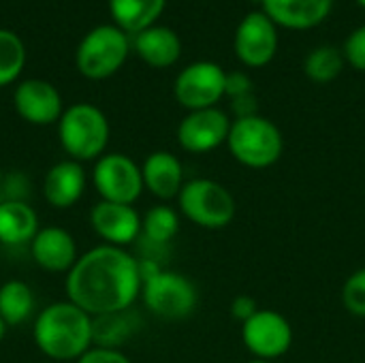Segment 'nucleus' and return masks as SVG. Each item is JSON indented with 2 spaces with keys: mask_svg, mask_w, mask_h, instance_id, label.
<instances>
[{
  "mask_svg": "<svg viewBox=\"0 0 365 363\" xmlns=\"http://www.w3.org/2000/svg\"><path fill=\"white\" fill-rule=\"evenodd\" d=\"M66 300L92 319L124 312L141 297L139 259L126 248L98 244L79 255L66 274Z\"/></svg>",
  "mask_w": 365,
  "mask_h": 363,
  "instance_id": "nucleus-1",
  "label": "nucleus"
},
{
  "mask_svg": "<svg viewBox=\"0 0 365 363\" xmlns=\"http://www.w3.org/2000/svg\"><path fill=\"white\" fill-rule=\"evenodd\" d=\"M92 317L71 300L53 302L36 312L32 323V340L47 362H77L94 347Z\"/></svg>",
  "mask_w": 365,
  "mask_h": 363,
  "instance_id": "nucleus-2",
  "label": "nucleus"
},
{
  "mask_svg": "<svg viewBox=\"0 0 365 363\" xmlns=\"http://www.w3.org/2000/svg\"><path fill=\"white\" fill-rule=\"evenodd\" d=\"M109 120L92 103H75L58 120V139L68 158L77 163H96L109 143Z\"/></svg>",
  "mask_w": 365,
  "mask_h": 363,
  "instance_id": "nucleus-3",
  "label": "nucleus"
},
{
  "mask_svg": "<svg viewBox=\"0 0 365 363\" xmlns=\"http://www.w3.org/2000/svg\"><path fill=\"white\" fill-rule=\"evenodd\" d=\"M227 145L240 165L248 169H267L280 160L284 137L272 120L257 113L233 120Z\"/></svg>",
  "mask_w": 365,
  "mask_h": 363,
  "instance_id": "nucleus-4",
  "label": "nucleus"
},
{
  "mask_svg": "<svg viewBox=\"0 0 365 363\" xmlns=\"http://www.w3.org/2000/svg\"><path fill=\"white\" fill-rule=\"evenodd\" d=\"M178 208L192 225L207 231H220L235 218L233 195L220 182L210 178L188 180L178 195Z\"/></svg>",
  "mask_w": 365,
  "mask_h": 363,
  "instance_id": "nucleus-5",
  "label": "nucleus"
},
{
  "mask_svg": "<svg viewBox=\"0 0 365 363\" xmlns=\"http://www.w3.org/2000/svg\"><path fill=\"white\" fill-rule=\"evenodd\" d=\"M130 43L122 28L118 26H96L79 43L75 62L83 77L88 79H107L120 71L126 62Z\"/></svg>",
  "mask_w": 365,
  "mask_h": 363,
  "instance_id": "nucleus-6",
  "label": "nucleus"
},
{
  "mask_svg": "<svg viewBox=\"0 0 365 363\" xmlns=\"http://www.w3.org/2000/svg\"><path fill=\"white\" fill-rule=\"evenodd\" d=\"M141 300L154 317L165 321H182L197 310L199 293L188 276L165 267L143 280Z\"/></svg>",
  "mask_w": 365,
  "mask_h": 363,
  "instance_id": "nucleus-7",
  "label": "nucleus"
},
{
  "mask_svg": "<svg viewBox=\"0 0 365 363\" xmlns=\"http://www.w3.org/2000/svg\"><path fill=\"white\" fill-rule=\"evenodd\" d=\"M90 178L101 201L135 205V201L145 190L141 165H137L130 156L122 152L103 154L94 163Z\"/></svg>",
  "mask_w": 365,
  "mask_h": 363,
  "instance_id": "nucleus-8",
  "label": "nucleus"
},
{
  "mask_svg": "<svg viewBox=\"0 0 365 363\" xmlns=\"http://www.w3.org/2000/svg\"><path fill=\"white\" fill-rule=\"evenodd\" d=\"M225 88H227V73L222 71V66L210 60H201L188 64L178 75L173 83V94L184 109L199 111V109L216 107L218 101L225 96Z\"/></svg>",
  "mask_w": 365,
  "mask_h": 363,
  "instance_id": "nucleus-9",
  "label": "nucleus"
},
{
  "mask_svg": "<svg viewBox=\"0 0 365 363\" xmlns=\"http://www.w3.org/2000/svg\"><path fill=\"white\" fill-rule=\"evenodd\" d=\"M242 340L255 359L274 362L289 353L293 344V327L280 312L259 310L252 319L242 323Z\"/></svg>",
  "mask_w": 365,
  "mask_h": 363,
  "instance_id": "nucleus-10",
  "label": "nucleus"
},
{
  "mask_svg": "<svg viewBox=\"0 0 365 363\" xmlns=\"http://www.w3.org/2000/svg\"><path fill=\"white\" fill-rule=\"evenodd\" d=\"M278 51V28L263 11L248 13L235 30V53L250 68H261Z\"/></svg>",
  "mask_w": 365,
  "mask_h": 363,
  "instance_id": "nucleus-11",
  "label": "nucleus"
},
{
  "mask_svg": "<svg viewBox=\"0 0 365 363\" xmlns=\"http://www.w3.org/2000/svg\"><path fill=\"white\" fill-rule=\"evenodd\" d=\"M231 124L229 116L218 107L188 111L178 126V143L190 154H207L227 143Z\"/></svg>",
  "mask_w": 365,
  "mask_h": 363,
  "instance_id": "nucleus-12",
  "label": "nucleus"
},
{
  "mask_svg": "<svg viewBox=\"0 0 365 363\" xmlns=\"http://www.w3.org/2000/svg\"><path fill=\"white\" fill-rule=\"evenodd\" d=\"M90 227L103 244L126 248L141 237V214L135 205L98 201L90 210Z\"/></svg>",
  "mask_w": 365,
  "mask_h": 363,
  "instance_id": "nucleus-13",
  "label": "nucleus"
},
{
  "mask_svg": "<svg viewBox=\"0 0 365 363\" xmlns=\"http://www.w3.org/2000/svg\"><path fill=\"white\" fill-rule=\"evenodd\" d=\"M13 105L21 120L34 126H49L58 124L64 113L62 96L45 79H26L15 88Z\"/></svg>",
  "mask_w": 365,
  "mask_h": 363,
  "instance_id": "nucleus-14",
  "label": "nucleus"
},
{
  "mask_svg": "<svg viewBox=\"0 0 365 363\" xmlns=\"http://www.w3.org/2000/svg\"><path fill=\"white\" fill-rule=\"evenodd\" d=\"M30 255L32 261L49 274H68L79 259L73 233L56 225L38 229L30 244Z\"/></svg>",
  "mask_w": 365,
  "mask_h": 363,
  "instance_id": "nucleus-15",
  "label": "nucleus"
},
{
  "mask_svg": "<svg viewBox=\"0 0 365 363\" xmlns=\"http://www.w3.org/2000/svg\"><path fill=\"white\" fill-rule=\"evenodd\" d=\"M88 186V173L73 158L58 160L43 178V197L53 210H68L79 203Z\"/></svg>",
  "mask_w": 365,
  "mask_h": 363,
  "instance_id": "nucleus-16",
  "label": "nucleus"
},
{
  "mask_svg": "<svg viewBox=\"0 0 365 363\" xmlns=\"http://www.w3.org/2000/svg\"><path fill=\"white\" fill-rule=\"evenodd\" d=\"M143 188L160 201L178 199L184 188V165L182 160L167 150H156L145 156L141 165Z\"/></svg>",
  "mask_w": 365,
  "mask_h": 363,
  "instance_id": "nucleus-17",
  "label": "nucleus"
},
{
  "mask_svg": "<svg viewBox=\"0 0 365 363\" xmlns=\"http://www.w3.org/2000/svg\"><path fill=\"white\" fill-rule=\"evenodd\" d=\"M261 4L276 26L308 30L331 13L334 0H261Z\"/></svg>",
  "mask_w": 365,
  "mask_h": 363,
  "instance_id": "nucleus-18",
  "label": "nucleus"
},
{
  "mask_svg": "<svg viewBox=\"0 0 365 363\" xmlns=\"http://www.w3.org/2000/svg\"><path fill=\"white\" fill-rule=\"evenodd\" d=\"M38 214L28 201L0 203V244L9 248L30 246L38 233Z\"/></svg>",
  "mask_w": 365,
  "mask_h": 363,
  "instance_id": "nucleus-19",
  "label": "nucleus"
},
{
  "mask_svg": "<svg viewBox=\"0 0 365 363\" xmlns=\"http://www.w3.org/2000/svg\"><path fill=\"white\" fill-rule=\"evenodd\" d=\"M133 45L139 58L154 68H167L175 64L182 53L180 36L167 26H150L137 32Z\"/></svg>",
  "mask_w": 365,
  "mask_h": 363,
  "instance_id": "nucleus-20",
  "label": "nucleus"
},
{
  "mask_svg": "<svg viewBox=\"0 0 365 363\" xmlns=\"http://www.w3.org/2000/svg\"><path fill=\"white\" fill-rule=\"evenodd\" d=\"M141 327V317L130 308L124 312L103 315L94 317L92 321V334H94V347H107V349H122Z\"/></svg>",
  "mask_w": 365,
  "mask_h": 363,
  "instance_id": "nucleus-21",
  "label": "nucleus"
},
{
  "mask_svg": "<svg viewBox=\"0 0 365 363\" xmlns=\"http://www.w3.org/2000/svg\"><path fill=\"white\" fill-rule=\"evenodd\" d=\"M36 308V297L26 280L13 278L0 285V319L6 327H17L30 321Z\"/></svg>",
  "mask_w": 365,
  "mask_h": 363,
  "instance_id": "nucleus-22",
  "label": "nucleus"
},
{
  "mask_svg": "<svg viewBox=\"0 0 365 363\" xmlns=\"http://www.w3.org/2000/svg\"><path fill=\"white\" fill-rule=\"evenodd\" d=\"M167 0H109V11L118 28L124 32H141L160 17Z\"/></svg>",
  "mask_w": 365,
  "mask_h": 363,
  "instance_id": "nucleus-23",
  "label": "nucleus"
},
{
  "mask_svg": "<svg viewBox=\"0 0 365 363\" xmlns=\"http://www.w3.org/2000/svg\"><path fill=\"white\" fill-rule=\"evenodd\" d=\"M180 233V214L167 203H158L150 208L141 216V242L154 246H169Z\"/></svg>",
  "mask_w": 365,
  "mask_h": 363,
  "instance_id": "nucleus-24",
  "label": "nucleus"
},
{
  "mask_svg": "<svg viewBox=\"0 0 365 363\" xmlns=\"http://www.w3.org/2000/svg\"><path fill=\"white\" fill-rule=\"evenodd\" d=\"M342 66H344V53H340L331 45H321L312 49L304 62V71L308 79H312L314 83L334 81L342 73Z\"/></svg>",
  "mask_w": 365,
  "mask_h": 363,
  "instance_id": "nucleus-25",
  "label": "nucleus"
},
{
  "mask_svg": "<svg viewBox=\"0 0 365 363\" xmlns=\"http://www.w3.org/2000/svg\"><path fill=\"white\" fill-rule=\"evenodd\" d=\"M26 64V47L21 43V39L6 30L0 28V88L13 83Z\"/></svg>",
  "mask_w": 365,
  "mask_h": 363,
  "instance_id": "nucleus-26",
  "label": "nucleus"
},
{
  "mask_svg": "<svg viewBox=\"0 0 365 363\" xmlns=\"http://www.w3.org/2000/svg\"><path fill=\"white\" fill-rule=\"evenodd\" d=\"M342 304L349 315L365 319V267L353 272L342 287Z\"/></svg>",
  "mask_w": 365,
  "mask_h": 363,
  "instance_id": "nucleus-27",
  "label": "nucleus"
},
{
  "mask_svg": "<svg viewBox=\"0 0 365 363\" xmlns=\"http://www.w3.org/2000/svg\"><path fill=\"white\" fill-rule=\"evenodd\" d=\"M4 201H28L30 197V180L24 171H9L2 178L0 186Z\"/></svg>",
  "mask_w": 365,
  "mask_h": 363,
  "instance_id": "nucleus-28",
  "label": "nucleus"
},
{
  "mask_svg": "<svg viewBox=\"0 0 365 363\" xmlns=\"http://www.w3.org/2000/svg\"><path fill=\"white\" fill-rule=\"evenodd\" d=\"M344 60L357 71L365 73V24L355 28L344 43Z\"/></svg>",
  "mask_w": 365,
  "mask_h": 363,
  "instance_id": "nucleus-29",
  "label": "nucleus"
},
{
  "mask_svg": "<svg viewBox=\"0 0 365 363\" xmlns=\"http://www.w3.org/2000/svg\"><path fill=\"white\" fill-rule=\"evenodd\" d=\"M75 363H133L122 349H107V347H92L86 351Z\"/></svg>",
  "mask_w": 365,
  "mask_h": 363,
  "instance_id": "nucleus-30",
  "label": "nucleus"
},
{
  "mask_svg": "<svg viewBox=\"0 0 365 363\" xmlns=\"http://www.w3.org/2000/svg\"><path fill=\"white\" fill-rule=\"evenodd\" d=\"M246 94H252V81L246 73H240V71H233V73H227V88H225V96H231L233 98H240V96H246Z\"/></svg>",
  "mask_w": 365,
  "mask_h": 363,
  "instance_id": "nucleus-31",
  "label": "nucleus"
},
{
  "mask_svg": "<svg viewBox=\"0 0 365 363\" xmlns=\"http://www.w3.org/2000/svg\"><path fill=\"white\" fill-rule=\"evenodd\" d=\"M261 308L257 306L255 297L250 295H237L233 302H231V315L233 319H237L240 323H246L248 319H252Z\"/></svg>",
  "mask_w": 365,
  "mask_h": 363,
  "instance_id": "nucleus-32",
  "label": "nucleus"
},
{
  "mask_svg": "<svg viewBox=\"0 0 365 363\" xmlns=\"http://www.w3.org/2000/svg\"><path fill=\"white\" fill-rule=\"evenodd\" d=\"M233 111L237 118H248V116H257V98L255 94H246L240 98H233ZM235 118V120H237Z\"/></svg>",
  "mask_w": 365,
  "mask_h": 363,
  "instance_id": "nucleus-33",
  "label": "nucleus"
},
{
  "mask_svg": "<svg viewBox=\"0 0 365 363\" xmlns=\"http://www.w3.org/2000/svg\"><path fill=\"white\" fill-rule=\"evenodd\" d=\"M6 329H9V327H6V323L0 319V344H2V340H4V336H6Z\"/></svg>",
  "mask_w": 365,
  "mask_h": 363,
  "instance_id": "nucleus-34",
  "label": "nucleus"
},
{
  "mask_svg": "<svg viewBox=\"0 0 365 363\" xmlns=\"http://www.w3.org/2000/svg\"><path fill=\"white\" fill-rule=\"evenodd\" d=\"M248 363H272V362H263V359H252V362Z\"/></svg>",
  "mask_w": 365,
  "mask_h": 363,
  "instance_id": "nucleus-35",
  "label": "nucleus"
},
{
  "mask_svg": "<svg viewBox=\"0 0 365 363\" xmlns=\"http://www.w3.org/2000/svg\"><path fill=\"white\" fill-rule=\"evenodd\" d=\"M2 178H4V171L0 169V186H2ZM0 195H2V193H0Z\"/></svg>",
  "mask_w": 365,
  "mask_h": 363,
  "instance_id": "nucleus-36",
  "label": "nucleus"
},
{
  "mask_svg": "<svg viewBox=\"0 0 365 363\" xmlns=\"http://www.w3.org/2000/svg\"><path fill=\"white\" fill-rule=\"evenodd\" d=\"M357 2H359V4H361V6H365V0H357Z\"/></svg>",
  "mask_w": 365,
  "mask_h": 363,
  "instance_id": "nucleus-37",
  "label": "nucleus"
},
{
  "mask_svg": "<svg viewBox=\"0 0 365 363\" xmlns=\"http://www.w3.org/2000/svg\"><path fill=\"white\" fill-rule=\"evenodd\" d=\"M2 201H4V199H2V195H0V203H2Z\"/></svg>",
  "mask_w": 365,
  "mask_h": 363,
  "instance_id": "nucleus-38",
  "label": "nucleus"
},
{
  "mask_svg": "<svg viewBox=\"0 0 365 363\" xmlns=\"http://www.w3.org/2000/svg\"><path fill=\"white\" fill-rule=\"evenodd\" d=\"M41 363H56V362H41Z\"/></svg>",
  "mask_w": 365,
  "mask_h": 363,
  "instance_id": "nucleus-39",
  "label": "nucleus"
}]
</instances>
